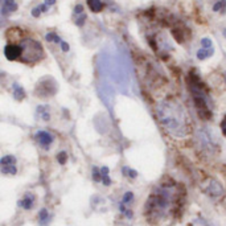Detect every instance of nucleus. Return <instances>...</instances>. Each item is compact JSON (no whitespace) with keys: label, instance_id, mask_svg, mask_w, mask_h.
<instances>
[{"label":"nucleus","instance_id":"nucleus-1","mask_svg":"<svg viewBox=\"0 0 226 226\" xmlns=\"http://www.w3.org/2000/svg\"><path fill=\"white\" fill-rule=\"evenodd\" d=\"M156 115L161 127L172 137L183 139L190 131L189 118L184 106L173 98H165L156 105Z\"/></svg>","mask_w":226,"mask_h":226},{"label":"nucleus","instance_id":"nucleus-2","mask_svg":"<svg viewBox=\"0 0 226 226\" xmlns=\"http://www.w3.org/2000/svg\"><path fill=\"white\" fill-rule=\"evenodd\" d=\"M9 41L17 44L20 49V58L19 62L25 63V65H36L45 58V52L40 41H37L33 37H21L20 40L11 38Z\"/></svg>","mask_w":226,"mask_h":226},{"label":"nucleus","instance_id":"nucleus-3","mask_svg":"<svg viewBox=\"0 0 226 226\" xmlns=\"http://www.w3.org/2000/svg\"><path fill=\"white\" fill-rule=\"evenodd\" d=\"M33 139L37 143V146L40 147L42 151L49 152L53 150V147L56 144V136L49 132L48 130H37L33 134Z\"/></svg>","mask_w":226,"mask_h":226},{"label":"nucleus","instance_id":"nucleus-4","mask_svg":"<svg viewBox=\"0 0 226 226\" xmlns=\"http://www.w3.org/2000/svg\"><path fill=\"white\" fill-rule=\"evenodd\" d=\"M204 192L212 198H218L224 194V186L221 185L215 179H208L204 185Z\"/></svg>","mask_w":226,"mask_h":226},{"label":"nucleus","instance_id":"nucleus-5","mask_svg":"<svg viewBox=\"0 0 226 226\" xmlns=\"http://www.w3.org/2000/svg\"><path fill=\"white\" fill-rule=\"evenodd\" d=\"M36 202H37V197L34 193H31V192H27L23 197L17 201V206L23 210H33L34 206H36Z\"/></svg>","mask_w":226,"mask_h":226},{"label":"nucleus","instance_id":"nucleus-6","mask_svg":"<svg viewBox=\"0 0 226 226\" xmlns=\"http://www.w3.org/2000/svg\"><path fill=\"white\" fill-rule=\"evenodd\" d=\"M4 56L8 61H17L19 62V58H20V49H19L17 44L13 42V41H8L7 45L4 46Z\"/></svg>","mask_w":226,"mask_h":226},{"label":"nucleus","instance_id":"nucleus-7","mask_svg":"<svg viewBox=\"0 0 226 226\" xmlns=\"http://www.w3.org/2000/svg\"><path fill=\"white\" fill-rule=\"evenodd\" d=\"M19 9V3L16 0H2L0 6V13L3 16H9L11 13H15Z\"/></svg>","mask_w":226,"mask_h":226},{"label":"nucleus","instance_id":"nucleus-8","mask_svg":"<svg viewBox=\"0 0 226 226\" xmlns=\"http://www.w3.org/2000/svg\"><path fill=\"white\" fill-rule=\"evenodd\" d=\"M37 221H38V225L40 226H48L52 221L50 212H49L46 208L40 209V212H38V214H37Z\"/></svg>","mask_w":226,"mask_h":226},{"label":"nucleus","instance_id":"nucleus-9","mask_svg":"<svg viewBox=\"0 0 226 226\" xmlns=\"http://www.w3.org/2000/svg\"><path fill=\"white\" fill-rule=\"evenodd\" d=\"M86 3H87V7L90 8V11L94 13H99L105 8V3L102 0H86Z\"/></svg>","mask_w":226,"mask_h":226},{"label":"nucleus","instance_id":"nucleus-10","mask_svg":"<svg viewBox=\"0 0 226 226\" xmlns=\"http://www.w3.org/2000/svg\"><path fill=\"white\" fill-rule=\"evenodd\" d=\"M12 89H13V91H12V95H13V98L16 101H19V102H21L24 98H25V90L23 89V86H20L19 83H13L12 85Z\"/></svg>","mask_w":226,"mask_h":226},{"label":"nucleus","instance_id":"nucleus-11","mask_svg":"<svg viewBox=\"0 0 226 226\" xmlns=\"http://www.w3.org/2000/svg\"><path fill=\"white\" fill-rule=\"evenodd\" d=\"M0 173L4 176H16L19 173V168L16 164L13 165H6V167H0Z\"/></svg>","mask_w":226,"mask_h":226},{"label":"nucleus","instance_id":"nucleus-12","mask_svg":"<svg viewBox=\"0 0 226 226\" xmlns=\"http://www.w3.org/2000/svg\"><path fill=\"white\" fill-rule=\"evenodd\" d=\"M213 54H214V48H210V49L201 48L197 50V53H196V57H197L200 61H204V60H206V58L212 57Z\"/></svg>","mask_w":226,"mask_h":226},{"label":"nucleus","instance_id":"nucleus-13","mask_svg":"<svg viewBox=\"0 0 226 226\" xmlns=\"http://www.w3.org/2000/svg\"><path fill=\"white\" fill-rule=\"evenodd\" d=\"M13 164H17V159L15 155H4L0 158V167H6V165H13Z\"/></svg>","mask_w":226,"mask_h":226},{"label":"nucleus","instance_id":"nucleus-14","mask_svg":"<svg viewBox=\"0 0 226 226\" xmlns=\"http://www.w3.org/2000/svg\"><path fill=\"white\" fill-rule=\"evenodd\" d=\"M134 200H135V194H134V192H131V190H127V192H124L123 196H122L120 202L124 204L126 206H128V205H131L132 202H134Z\"/></svg>","mask_w":226,"mask_h":226},{"label":"nucleus","instance_id":"nucleus-15","mask_svg":"<svg viewBox=\"0 0 226 226\" xmlns=\"http://www.w3.org/2000/svg\"><path fill=\"white\" fill-rule=\"evenodd\" d=\"M122 175L127 179H131V180H135L137 177V172L135 169L130 168V167H122Z\"/></svg>","mask_w":226,"mask_h":226},{"label":"nucleus","instance_id":"nucleus-16","mask_svg":"<svg viewBox=\"0 0 226 226\" xmlns=\"http://www.w3.org/2000/svg\"><path fill=\"white\" fill-rule=\"evenodd\" d=\"M45 41L46 42H53V44H58L60 45V42L62 41V38L58 36L56 32H48L45 34Z\"/></svg>","mask_w":226,"mask_h":226},{"label":"nucleus","instance_id":"nucleus-17","mask_svg":"<svg viewBox=\"0 0 226 226\" xmlns=\"http://www.w3.org/2000/svg\"><path fill=\"white\" fill-rule=\"evenodd\" d=\"M225 11H226V0H217V2L213 4V12L225 13Z\"/></svg>","mask_w":226,"mask_h":226},{"label":"nucleus","instance_id":"nucleus-18","mask_svg":"<svg viewBox=\"0 0 226 226\" xmlns=\"http://www.w3.org/2000/svg\"><path fill=\"white\" fill-rule=\"evenodd\" d=\"M67 159H69V155H67L66 151H60L56 155V160L58 161V164L60 165H65L67 163Z\"/></svg>","mask_w":226,"mask_h":226},{"label":"nucleus","instance_id":"nucleus-19","mask_svg":"<svg viewBox=\"0 0 226 226\" xmlns=\"http://www.w3.org/2000/svg\"><path fill=\"white\" fill-rule=\"evenodd\" d=\"M91 177H93V181H94V183H101L102 176H101V169L98 168V167H93V169H91Z\"/></svg>","mask_w":226,"mask_h":226},{"label":"nucleus","instance_id":"nucleus-20","mask_svg":"<svg viewBox=\"0 0 226 226\" xmlns=\"http://www.w3.org/2000/svg\"><path fill=\"white\" fill-rule=\"evenodd\" d=\"M86 19H87V15H86V13H81V15H78V16H74V23H76V25L82 27L83 24H85Z\"/></svg>","mask_w":226,"mask_h":226},{"label":"nucleus","instance_id":"nucleus-21","mask_svg":"<svg viewBox=\"0 0 226 226\" xmlns=\"http://www.w3.org/2000/svg\"><path fill=\"white\" fill-rule=\"evenodd\" d=\"M201 46H202L204 49H210L213 48V41L210 37H204L201 38Z\"/></svg>","mask_w":226,"mask_h":226},{"label":"nucleus","instance_id":"nucleus-22","mask_svg":"<svg viewBox=\"0 0 226 226\" xmlns=\"http://www.w3.org/2000/svg\"><path fill=\"white\" fill-rule=\"evenodd\" d=\"M73 13H74V16H78V15L81 13H85V7H83V4H77L73 9Z\"/></svg>","mask_w":226,"mask_h":226},{"label":"nucleus","instance_id":"nucleus-23","mask_svg":"<svg viewBox=\"0 0 226 226\" xmlns=\"http://www.w3.org/2000/svg\"><path fill=\"white\" fill-rule=\"evenodd\" d=\"M60 48H61V50L63 53H69V52H70V45H69V42L63 41V40L60 42Z\"/></svg>","mask_w":226,"mask_h":226},{"label":"nucleus","instance_id":"nucleus-24","mask_svg":"<svg viewBox=\"0 0 226 226\" xmlns=\"http://www.w3.org/2000/svg\"><path fill=\"white\" fill-rule=\"evenodd\" d=\"M219 128H221V132H222V135L226 137V114L224 115L222 120H221V123H219Z\"/></svg>","mask_w":226,"mask_h":226},{"label":"nucleus","instance_id":"nucleus-25","mask_svg":"<svg viewBox=\"0 0 226 226\" xmlns=\"http://www.w3.org/2000/svg\"><path fill=\"white\" fill-rule=\"evenodd\" d=\"M101 183H102L103 185H105V186H110V185L112 184V180H111V177H110V175H107V176H102Z\"/></svg>","mask_w":226,"mask_h":226},{"label":"nucleus","instance_id":"nucleus-26","mask_svg":"<svg viewBox=\"0 0 226 226\" xmlns=\"http://www.w3.org/2000/svg\"><path fill=\"white\" fill-rule=\"evenodd\" d=\"M31 15H32V16H33L34 19H38L42 13L40 12V9H38V8H37V6H36V7H33V8L31 9Z\"/></svg>","mask_w":226,"mask_h":226},{"label":"nucleus","instance_id":"nucleus-27","mask_svg":"<svg viewBox=\"0 0 226 226\" xmlns=\"http://www.w3.org/2000/svg\"><path fill=\"white\" fill-rule=\"evenodd\" d=\"M37 8L40 9V12H41V13H46V12L49 11V8H50V7H48L46 4L42 2V3H40V4H38V6H37Z\"/></svg>","mask_w":226,"mask_h":226},{"label":"nucleus","instance_id":"nucleus-28","mask_svg":"<svg viewBox=\"0 0 226 226\" xmlns=\"http://www.w3.org/2000/svg\"><path fill=\"white\" fill-rule=\"evenodd\" d=\"M44 3H45L48 7H53L57 3V0H44Z\"/></svg>","mask_w":226,"mask_h":226},{"label":"nucleus","instance_id":"nucleus-29","mask_svg":"<svg viewBox=\"0 0 226 226\" xmlns=\"http://www.w3.org/2000/svg\"><path fill=\"white\" fill-rule=\"evenodd\" d=\"M222 34H224V37L226 38V28H225V29H224V31H222Z\"/></svg>","mask_w":226,"mask_h":226}]
</instances>
